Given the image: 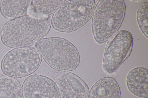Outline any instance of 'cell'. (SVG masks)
I'll use <instances>...</instances> for the list:
<instances>
[{
    "label": "cell",
    "mask_w": 148,
    "mask_h": 98,
    "mask_svg": "<svg viewBox=\"0 0 148 98\" xmlns=\"http://www.w3.org/2000/svg\"><path fill=\"white\" fill-rule=\"evenodd\" d=\"M51 24L47 18L25 16L4 24L0 32L1 40L4 45L11 48L30 47L48 34Z\"/></svg>",
    "instance_id": "6da1fadb"
},
{
    "label": "cell",
    "mask_w": 148,
    "mask_h": 98,
    "mask_svg": "<svg viewBox=\"0 0 148 98\" xmlns=\"http://www.w3.org/2000/svg\"><path fill=\"white\" fill-rule=\"evenodd\" d=\"M126 8L123 0L99 1L91 23L92 33L97 43H106L118 32L124 19Z\"/></svg>",
    "instance_id": "7a4b0ae2"
},
{
    "label": "cell",
    "mask_w": 148,
    "mask_h": 98,
    "mask_svg": "<svg viewBox=\"0 0 148 98\" xmlns=\"http://www.w3.org/2000/svg\"><path fill=\"white\" fill-rule=\"evenodd\" d=\"M36 49L46 63L58 71L75 70L80 62V56L76 47L61 37L42 38L35 44Z\"/></svg>",
    "instance_id": "3957f363"
},
{
    "label": "cell",
    "mask_w": 148,
    "mask_h": 98,
    "mask_svg": "<svg viewBox=\"0 0 148 98\" xmlns=\"http://www.w3.org/2000/svg\"><path fill=\"white\" fill-rule=\"evenodd\" d=\"M94 0L64 2L54 13L51 24L55 30L71 32L80 28L91 19L95 8Z\"/></svg>",
    "instance_id": "277c9868"
},
{
    "label": "cell",
    "mask_w": 148,
    "mask_h": 98,
    "mask_svg": "<svg viewBox=\"0 0 148 98\" xmlns=\"http://www.w3.org/2000/svg\"><path fill=\"white\" fill-rule=\"evenodd\" d=\"M42 61L38 51L32 47L15 48L3 58L1 69L5 75L16 78L27 76L34 72Z\"/></svg>",
    "instance_id": "5b68a950"
},
{
    "label": "cell",
    "mask_w": 148,
    "mask_h": 98,
    "mask_svg": "<svg viewBox=\"0 0 148 98\" xmlns=\"http://www.w3.org/2000/svg\"><path fill=\"white\" fill-rule=\"evenodd\" d=\"M133 45V38L129 32H117L106 45L102 63L104 70L109 74L116 72L130 56Z\"/></svg>",
    "instance_id": "8992f818"
},
{
    "label": "cell",
    "mask_w": 148,
    "mask_h": 98,
    "mask_svg": "<svg viewBox=\"0 0 148 98\" xmlns=\"http://www.w3.org/2000/svg\"><path fill=\"white\" fill-rule=\"evenodd\" d=\"M54 80L60 98H88L90 91L88 85L74 73L58 71Z\"/></svg>",
    "instance_id": "52a82bcc"
},
{
    "label": "cell",
    "mask_w": 148,
    "mask_h": 98,
    "mask_svg": "<svg viewBox=\"0 0 148 98\" xmlns=\"http://www.w3.org/2000/svg\"><path fill=\"white\" fill-rule=\"evenodd\" d=\"M23 98H60L55 82L41 74L27 77L22 84Z\"/></svg>",
    "instance_id": "ba28073f"
},
{
    "label": "cell",
    "mask_w": 148,
    "mask_h": 98,
    "mask_svg": "<svg viewBox=\"0 0 148 98\" xmlns=\"http://www.w3.org/2000/svg\"><path fill=\"white\" fill-rule=\"evenodd\" d=\"M148 71L145 68L138 67L132 70L126 78L129 91L138 97L148 98Z\"/></svg>",
    "instance_id": "9c48e42d"
},
{
    "label": "cell",
    "mask_w": 148,
    "mask_h": 98,
    "mask_svg": "<svg viewBox=\"0 0 148 98\" xmlns=\"http://www.w3.org/2000/svg\"><path fill=\"white\" fill-rule=\"evenodd\" d=\"M121 91L115 79L110 77H103L92 87L88 98H120Z\"/></svg>",
    "instance_id": "30bf717a"
},
{
    "label": "cell",
    "mask_w": 148,
    "mask_h": 98,
    "mask_svg": "<svg viewBox=\"0 0 148 98\" xmlns=\"http://www.w3.org/2000/svg\"><path fill=\"white\" fill-rule=\"evenodd\" d=\"M32 0H1L0 11L1 15L10 20L25 16L28 12Z\"/></svg>",
    "instance_id": "8fae6325"
},
{
    "label": "cell",
    "mask_w": 148,
    "mask_h": 98,
    "mask_svg": "<svg viewBox=\"0 0 148 98\" xmlns=\"http://www.w3.org/2000/svg\"><path fill=\"white\" fill-rule=\"evenodd\" d=\"M0 98H23L19 81L6 75L0 76Z\"/></svg>",
    "instance_id": "7c38bea8"
},
{
    "label": "cell",
    "mask_w": 148,
    "mask_h": 98,
    "mask_svg": "<svg viewBox=\"0 0 148 98\" xmlns=\"http://www.w3.org/2000/svg\"><path fill=\"white\" fill-rule=\"evenodd\" d=\"M66 0L32 1V4L35 12L45 16L54 13Z\"/></svg>",
    "instance_id": "4fadbf2b"
},
{
    "label": "cell",
    "mask_w": 148,
    "mask_h": 98,
    "mask_svg": "<svg viewBox=\"0 0 148 98\" xmlns=\"http://www.w3.org/2000/svg\"><path fill=\"white\" fill-rule=\"evenodd\" d=\"M148 3H142L138 9L136 19L139 27L143 34L148 38Z\"/></svg>",
    "instance_id": "5bb4252c"
},
{
    "label": "cell",
    "mask_w": 148,
    "mask_h": 98,
    "mask_svg": "<svg viewBox=\"0 0 148 98\" xmlns=\"http://www.w3.org/2000/svg\"><path fill=\"white\" fill-rule=\"evenodd\" d=\"M1 2V0H0V5Z\"/></svg>",
    "instance_id": "9a60e30c"
}]
</instances>
